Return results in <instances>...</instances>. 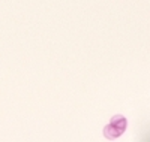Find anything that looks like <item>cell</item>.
Segmentation results:
<instances>
[{"label": "cell", "mask_w": 150, "mask_h": 142, "mask_svg": "<svg viewBox=\"0 0 150 142\" xmlns=\"http://www.w3.org/2000/svg\"><path fill=\"white\" fill-rule=\"evenodd\" d=\"M126 129H128V120L123 115H114L105 126L104 136L105 139H117L126 132Z\"/></svg>", "instance_id": "6da1fadb"}]
</instances>
